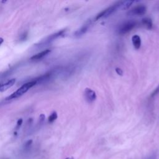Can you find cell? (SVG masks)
<instances>
[{
    "instance_id": "ba28073f",
    "label": "cell",
    "mask_w": 159,
    "mask_h": 159,
    "mask_svg": "<svg viewBox=\"0 0 159 159\" xmlns=\"http://www.w3.org/2000/svg\"><path fill=\"white\" fill-rule=\"evenodd\" d=\"M16 82L15 78H12L10 80H8L6 81H0V92H5L8 89L11 88L14 85Z\"/></svg>"
},
{
    "instance_id": "e0dca14e",
    "label": "cell",
    "mask_w": 159,
    "mask_h": 159,
    "mask_svg": "<svg viewBox=\"0 0 159 159\" xmlns=\"http://www.w3.org/2000/svg\"><path fill=\"white\" fill-rule=\"evenodd\" d=\"M45 117L44 114H41L40 117H39V121L38 125H37L39 126V127H41L42 125V124L44 123V122L45 121Z\"/></svg>"
},
{
    "instance_id": "8fae6325",
    "label": "cell",
    "mask_w": 159,
    "mask_h": 159,
    "mask_svg": "<svg viewBox=\"0 0 159 159\" xmlns=\"http://www.w3.org/2000/svg\"><path fill=\"white\" fill-rule=\"evenodd\" d=\"M134 3V1H119V9L120 10H126L128 9L133 3Z\"/></svg>"
},
{
    "instance_id": "7a4b0ae2",
    "label": "cell",
    "mask_w": 159,
    "mask_h": 159,
    "mask_svg": "<svg viewBox=\"0 0 159 159\" xmlns=\"http://www.w3.org/2000/svg\"><path fill=\"white\" fill-rule=\"evenodd\" d=\"M36 85H37V81L35 80V78H34L31 81H28V82L23 84L20 88H19L18 89H17L16 92L12 93L11 95L7 97L5 99V100L7 101H10L11 100H14V99H17L21 96H22L23 94L26 93L29 91V89L32 88Z\"/></svg>"
},
{
    "instance_id": "603a6c76",
    "label": "cell",
    "mask_w": 159,
    "mask_h": 159,
    "mask_svg": "<svg viewBox=\"0 0 159 159\" xmlns=\"http://www.w3.org/2000/svg\"><path fill=\"white\" fill-rule=\"evenodd\" d=\"M65 159H74V157H68V158H65Z\"/></svg>"
},
{
    "instance_id": "6da1fadb",
    "label": "cell",
    "mask_w": 159,
    "mask_h": 159,
    "mask_svg": "<svg viewBox=\"0 0 159 159\" xmlns=\"http://www.w3.org/2000/svg\"><path fill=\"white\" fill-rule=\"evenodd\" d=\"M65 32L66 29H62L57 32L50 34L49 36L44 38V39H42L41 41L34 44L32 47V50L33 51H37L45 48V47L50 45L55 40L57 39L58 38L63 36Z\"/></svg>"
},
{
    "instance_id": "30bf717a",
    "label": "cell",
    "mask_w": 159,
    "mask_h": 159,
    "mask_svg": "<svg viewBox=\"0 0 159 159\" xmlns=\"http://www.w3.org/2000/svg\"><path fill=\"white\" fill-rule=\"evenodd\" d=\"M51 52L50 49H45L43 50L42 51L40 52L37 53V54L34 55L32 57H31V60L32 61H39V60L42 59L45 56H47Z\"/></svg>"
},
{
    "instance_id": "9a60e30c",
    "label": "cell",
    "mask_w": 159,
    "mask_h": 159,
    "mask_svg": "<svg viewBox=\"0 0 159 159\" xmlns=\"http://www.w3.org/2000/svg\"><path fill=\"white\" fill-rule=\"evenodd\" d=\"M32 144V140H29L27 142H25V143L24 144L23 147V152H27L30 149V147H31Z\"/></svg>"
},
{
    "instance_id": "ffe728a7",
    "label": "cell",
    "mask_w": 159,
    "mask_h": 159,
    "mask_svg": "<svg viewBox=\"0 0 159 159\" xmlns=\"http://www.w3.org/2000/svg\"><path fill=\"white\" fill-rule=\"evenodd\" d=\"M145 159H157V155L156 154H152L151 156H149L147 158H146Z\"/></svg>"
},
{
    "instance_id": "44dd1931",
    "label": "cell",
    "mask_w": 159,
    "mask_h": 159,
    "mask_svg": "<svg viewBox=\"0 0 159 159\" xmlns=\"http://www.w3.org/2000/svg\"><path fill=\"white\" fill-rule=\"evenodd\" d=\"M116 72L117 74L119 75H123V70L121 69V68H116Z\"/></svg>"
},
{
    "instance_id": "5bb4252c",
    "label": "cell",
    "mask_w": 159,
    "mask_h": 159,
    "mask_svg": "<svg viewBox=\"0 0 159 159\" xmlns=\"http://www.w3.org/2000/svg\"><path fill=\"white\" fill-rule=\"evenodd\" d=\"M29 37V32L28 31H25L21 33L19 37H18V41L21 43V42H24L25 41H26L28 40Z\"/></svg>"
},
{
    "instance_id": "4fadbf2b",
    "label": "cell",
    "mask_w": 159,
    "mask_h": 159,
    "mask_svg": "<svg viewBox=\"0 0 159 159\" xmlns=\"http://www.w3.org/2000/svg\"><path fill=\"white\" fill-rule=\"evenodd\" d=\"M142 24L146 28H147L149 29H152L153 26L152 21L149 18H145L142 19Z\"/></svg>"
},
{
    "instance_id": "52a82bcc",
    "label": "cell",
    "mask_w": 159,
    "mask_h": 159,
    "mask_svg": "<svg viewBox=\"0 0 159 159\" xmlns=\"http://www.w3.org/2000/svg\"><path fill=\"white\" fill-rule=\"evenodd\" d=\"M85 98L88 103H92L96 100V94L92 89L87 88L85 90Z\"/></svg>"
},
{
    "instance_id": "8992f818",
    "label": "cell",
    "mask_w": 159,
    "mask_h": 159,
    "mask_svg": "<svg viewBox=\"0 0 159 159\" xmlns=\"http://www.w3.org/2000/svg\"><path fill=\"white\" fill-rule=\"evenodd\" d=\"M19 67V64H16L15 65L11 67L8 69H6L5 71L0 73V81H3V80L8 78V77L11 76L13 73L18 69Z\"/></svg>"
},
{
    "instance_id": "2e32d148",
    "label": "cell",
    "mask_w": 159,
    "mask_h": 159,
    "mask_svg": "<svg viewBox=\"0 0 159 159\" xmlns=\"http://www.w3.org/2000/svg\"><path fill=\"white\" fill-rule=\"evenodd\" d=\"M57 118H58L57 113L55 112V111H54V112L52 113L49 116V119H48L49 123H54L55 120L57 119Z\"/></svg>"
},
{
    "instance_id": "7402d4cb",
    "label": "cell",
    "mask_w": 159,
    "mask_h": 159,
    "mask_svg": "<svg viewBox=\"0 0 159 159\" xmlns=\"http://www.w3.org/2000/svg\"><path fill=\"white\" fill-rule=\"evenodd\" d=\"M3 42H4V39H3V38H2V37H0V46L1 45V44H3Z\"/></svg>"
},
{
    "instance_id": "5b68a950",
    "label": "cell",
    "mask_w": 159,
    "mask_h": 159,
    "mask_svg": "<svg viewBox=\"0 0 159 159\" xmlns=\"http://www.w3.org/2000/svg\"><path fill=\"white\" fill-rule=\"evenodd\" d=\"M147 11V8L144 5L137 6L127 12L129 16H142Z\"/></svg>"
},
{
    "instance_id": "ac0fdd59",
    "label": "cell",
    "mask_w": 159,
    "mask_h": 159,
    "mask_svg": "<svg viewBox=\"0 0 159 159\" xmlns=\"http://www.w3.org/2000/svg\"><path fill=\"white\" fill-rule=\"evenodd\" d=\"M159 93V85L158 87L153 90V92L150 94V98H153Z\"/></svg>"
},
{
    "instance_id": "d6986e66",
    "label": "cell",
    "mask_w": 159,
    "mask_h": 159,
    "mask_svg": "<svg viewBox=\"0 0 159 159\" xmlns=\"http://www.w3.org/2000/svg\"><path fill=\"white\" fill-rule=\"evenodd\" d=\"M23 122V119H19L18 120V122H17L16 126V127H15V129H16V131H18V130L19 129L20 127H21V126H22Z\"/></svg>"
},
{
    "instance_id": "3957f363",
    "label": "cell",
    "mask_w": 159,
    "mask_h": 159,
    "mask_svg": "<svg viewBox=\"0 0 159 159\" xmlns=\"http://www.w3.org/2000/svg\"><path fill=\"white\" fill-rule=\"evenodd\" d=\"M137 24L135 21H129L127 22L123 23L118 29V33L121 35H124L134 29Z\"/></svg>"
},
{
    "instance_id": "277c9868",
    "label": "cell",
    "mask_w": 159,
    "mask_h": 159,
    "mask_svg": "<svg viewBox=\"0 0 159 159\" xmlns=\"http://www.w3.org/2000/svg\"><path fill=\"white\" fill-rule=\"evenodd\" d=\"M119 3L118 1L116 4H114V5H113V6L106 8V10L101 12L100 13H99L96 16V17L95 18V19L94 20L96 21V20L100 19L102 18H107V17L109 16L111 14H113V12H114L118 9H119Z\"/></svg>"
},
{
    "instance_id": "7c38bea8",
    "label": "cell",
    "mask_w": 159,
    "mask_h": 159,
    "mask_svg": "<svg viewBox=\"0 0 159 159\" xmlns=\"http://www.w3.org/2000/svg\"><path fill=\"white\" fill-rule=\"evenodd\" d=\"M132 41L134 48L137 50L139 49L141 45V39L138 35H134L132 37Z\"/></svg>"
},
{
    "instance_id": "9c48e42d",
    "label": "cell",
    "mask_w": 159,
    "mask_h": 159,
    "mask_svg": "<svg viewBox=\"0 0 159 159\" xmlns=\"http://www.w3.org/2000/svg\"><path fill=\"white\" fill-rule=\"evenodd\" d=\"M90 24H91V21H88L87 23L84 24L82 27L80 28L79 29L75 31V32L74 33V36L76 37H79L81 36H83V34H85L87 32Z\"/></svg>"
}]
</instances>
